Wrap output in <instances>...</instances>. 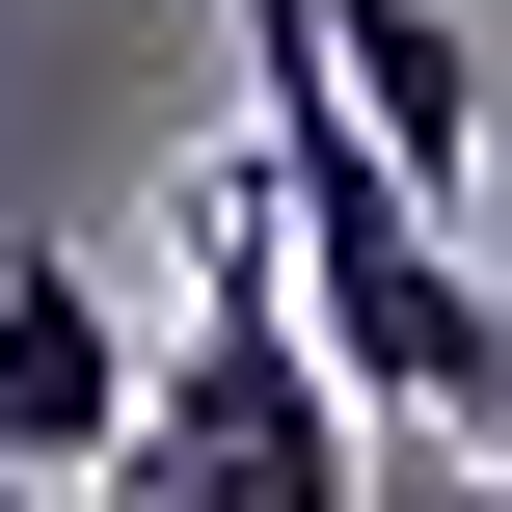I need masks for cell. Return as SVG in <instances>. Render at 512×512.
<instances>
[{
	"instance_id": "cell-5",
	"label": "cell",
	"mask_w": 512,
	"mask_h": 512,
	"mask_svg": "<svg viewBox=\"0 0 512 512\" xmlns=\"http://www.w3.org/2000/svg\"><path fill=\"white\" fill-rule=\"evenodd\" d=\"M0 512H27V486H0Z\"/></svg>"
},
{
	"instance_id": "cell-1",
	"label": "cell",
	"mask_w": 512,
	"mask_h": 512,
	"mask_svg": "<svg viewBox=\"0 0 512 512\" xmlns=\"http://www.w3.org/2000/svg\"><path fill=\"white\" fill-rule=\"evenodd\" d=\"M108 512H378V405H351V378H324V324H297L270 162H216V189H189V324H162V378H135Z\"/></svg>"
},
{
	"instance_id": "cell-2",
	"label": "cell",
	"mask_w": 512,
	"mask_h": 512,
	"mask_svg": "<svg viewBox=\"0 0 512 512\" xmlns=\"http://www.w3.org/2000/svg\"><path fill=\"white\" fill-rule=\"evenodd\" d=\"M135 378H162V351L108 324V270H81V243H0V486L27 512L135 459Z\"/></svg>"
},
{
	"instance_id": "cell-3",
	"label": "cell",
	"mask_w": 512,
	"mask_h": 512,
	"mask_svg": "<svg viewBox=\"0 0 512 512\" xmlns=\"http://www.w3.org/2000/svg\"><path fill=\"white\" fill-rule=\"evenodd\" d=\"M324 54H351V135L432 216H486V54H459V0H324Z\"/></svg>"
},
{
	"instance_id": "cell-4",
	"label": "cell",
	"mask_w": 512,
	"mask_h": 512,
	"mask_svg": "<svg viewBox=\"0 0 512 512\" xmlns=\"http://www.w3.org/2000/svg\"><path fill=\"white\" fill-rule=\"evenodd\" d=\"M486 270H512V135H486Z\"/></svg>"
}]
</instances>
